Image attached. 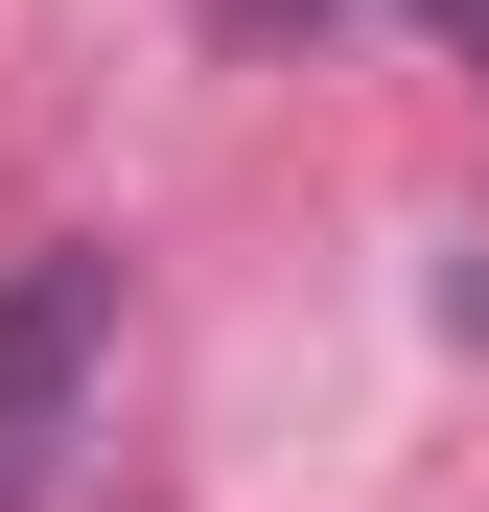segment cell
Masks as SVG:
<instances>
[{
	"label": "cell",
	"instance_id": "obj_1",
	"mask_svg": "<svg viewBox=\"0 0 489 512\" xmlns=\"http://www.w3.org/2000/svg\"><path fill=\"white\" fill-rule=\"evenodd\" d=\"M117 419V256H24L0 280V512H70Z\"/></svg>",
	"mask_w": 489,
	"mask_h": 512
}]
</instances>
